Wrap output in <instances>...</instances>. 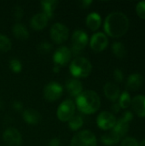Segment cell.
Listing matches in <instances>:
<instances>
[{
	"instance_id": "6da1fadb",
	"label": "cell",
	"mask_w": 145,
	"mask_h": 146,
	"mask_svg": "<svg viewBox=\"0 0 145 146\" xmlns=\"http://www.w3.org/2000/svg\"><path fill=\"white\" fill-rule=\"evenodd\" d=\"M129 19L122 12H112L104 21V31L112 38L122 37L129 29Z\"/></svg>"
},
{
	"instance_id": "7a4b0ae2",
	"label": "cell",
	"mask_w": 145,
	"mask_h": 146,
	"mask_svg": "<svg viewBox=\"0 0 145 146\" xmlns=\"http://www.w3.org/2000/svg\"><path fill=\"white\" fill-rule=\"evenodd\" d=\"M76 106L84 114H94L101 106V99L99 95L94 91H85L76 97Z\"/></svg>"
},
{
	"instance_id": "3957f363",
	"label": "cell",
	"mask_w": 145,
	"mask_h": 146,
	"mask_svg": "<svg viewBox=\"0 0 145 146\" xmlns=\"http://www.w3.org/2000/svg\"><path fill=\"white\" fill-rule=\"evenodd\" d=\"M69 70L71 74L76 79L85 78L90 75L92 70V66L88 59H86L85 57L79 56L74 58L71 62Z\"/></svg>"
},
{
	"instance_id": "277c9868",
	"label": "cell",
	"mask_w": 145,
	"mask_h": 146,
	"mask_svg": "<svg viewBox=\"0 0 145 146\" xmlns=\"http://www.w3.org/2000/svg\"><path fill=\"white\" fill-rule=\"evenodd\" d=\"M70 146H97V138L89 130L80 131L73 136Z\"/></svg>"
},
{
	"instance_id": "5b68a950",
	"label": "cell",
	"mask_w": 145,
	"mask_h": 146,
	"mask_svg": "<svg viewBox=\"0 0 145 146\" xmlns=\"http://www.w3.org/2000/svg\"><path fill=\"white\" fill-rule=\"evenodd\" d=\"M72 54H79L87 45L89 38L87 33L83 30H76L72 35Z\"/></svg>"
},
{
	"instance_id": "8992f818",
	"label": "cell",
	"mask_w": 145,
	"mask_h": 146,
	"mask_svg": "<svg viewBox=\"0 0 145 146\" xmlns=\"http://www.w3.org/2000/svg\"><path fill=\"white\" fill-rule=\"evenodd\" d=\"M69 36L68 28L62 23H55L50 28V38L54 43L60 44L64 43Z\"/></svg>"
},
{
	"instance_id": "52a82bcc",
	"label": "cell",
	"mask_w": 145,
	"mask_h": 146,
	"mask_svg": "<svg viewBox=\"0 0 145 146\" xmlns=\"http://www.w3.org/2000/svg\"><path fill=\"white\" fill-rule=\"evenodd\" d=\"M75 113V104L72 100L67 99L63 101L58 107L56 115L60 121H68Z\"/></svg>"
},
{
	"instance_id": "ba28073f",
	"label": "cell",
	"mask_w": 145,
	"mask_h": 146,
	"mask_svg": "<svg viewBox=\"0 0 145 146\" xmlns=\"http://www.w3.org/2000/svg\"><path fill=\"white\" fill-rule=\"evenodd\" d=\"M133 115L130 111H126L122 117L120 118L118 121H116V123L113 128V131H115L121 138L124 137L129 131L130 127V122L132 121Z\"/></svg>"
},
{
	"instance_id": "9c48e42d",
	"label": "cell",
	"mask_w": 145,
	"mask_h": 146,
	"mask_svg": "<svg viewBox=\"0 0 145 146\" xmlns=\"http://www.w3.org/2000/svg\"><path fill=\"white\" fill-rule=\"evenodd\" d=\"M62 86L55 81L47 84L44 88V97L49 102H54L59 99L62 95Z\"/></svg>"
},
{
	"instance_id": "30bf717a",
	"label": "cell",
	"mask_w": 145,
	"mask_h": 146,
	"mask_svg": "<svg viewBox=\"0 0 145 146\" xmlns=\"http://www.w3.org/2000/svg\"><path fill=\"white\" fill-rule=\"evenodd\" d=\"M72 57L71 50L67 46H61L56 50L53 55V61L56 66L62 67L67 65Z\"/></svg>"
},
{
	"instance_id": "8fae6325",
	"label": "cell",
	"mask_w": 145,
	"mask_h": 146,
	"mask_svg": "<svg viewBox=\"0 0 145 146\" xmlns=\"http://www.w3.org/2000/svg\"><path fill=\"white\" fill-rule=\"evenodd\" d=\"M109 44V39L105 33L98 32L94 33L90 40V46L91 48L96 51L100 52L106 49Z\"/></svg>"
},
{
	"instance_id": "7c38bea8",
	"label": "cell",
	"mask_w": 145,
	"mask_h": 146,
	"mask_svg": "<svg viewBox=\"0 0 145 146\" xmlns=\"http://www.w3.org/2000/svg\"><path fill=\"white\" fill-rule=\"evenodd\" d=\"M116 121V118L112 113L103 111L98 115L97 118V124L98 127H100L103 130H109L114 128Z\"/></svg>"
},
{
	"instance_id": "4fadbf2b",
	"label": "cell",
	"mask_w": 145,
	"mask_h": 146,
	"mask_svg": "<svg viewBox=\"0 0 145 146\" xmlns=\"http://www.w3.org/2000/svg\"><path fill=\"white\" fill-rule=\"evenodd\" d=\"M3 139L9 146H20L22 142V136L16 128L9 127L3 133Z\"/></svg>"
},
{
	"instance_id": "5bb4252c",
	"label": "cell",
	"mask_w": 145,
	"mask_h": 146,
	"mask_svg": "<svg viewBox=\"0 0 145 146\" xmlns=\"http://www.w3.org/2000/svg\"><path fill=\"white\" fill-rule=\"evenodd\" d=\"M144 83L143 76L138 73H134L129 75L127 81H126V88L129 91H138Z\"/></svg>"
},
{
	"instance_id": "9a60e30c",
	"label": "cell",
	"mask_w": 145,
	"mask_h": 146,
	"mask_svg": "<svg viewBox=\"0 0 145 146\" xmlns=\"http://www.w3.org/2000/svg\"><path fill=\"white\" fill-rule=\"evenodd\" d=\"M23 120L29 125H37L41 121V115L34 109H26L22 112Z\"/></svg>"
},
{
	"instance_id": "2e32d148",
	"label": "cell",
	"mask_w": 145,
	"mask_h": 146,
	"mask_svg": "<svg viewBox=\"0 0 145 146\" xmlns=\"http://www.w3.org/2000/svg\"><path fill=\"white\" fill-rule=\"evenodd\" d=\"M134 112L139 117H145V96L138 95L132 100L131 104Z\"/></svg>"
},
{
	"instance_id": "e0dca14e",
	"label": "cell",
	"mask_w": 145,
	"mask_h": 146,
	"mask_svg": "<svg viewBox=\"0 0 145 146\" xmlns=\"http://www.w3.org/2000/svg\"><path fill=\"white\" fill-rule=\"evenodd\" d=\"M66 89L72 97H78L83 91V85L78 79H71L67 80Z\"/></svg>"
},
{
	"instance_id": "ac0fdd59",
	"label": "cell",
	"mask_w": 145,
	"mask_h": 146,
	"mask_svg": "<svg viewBox=\"0 0 145 146\" xmlns=\"http://www.w3.org/2000/svg\"><path fill=\"white\" fill-rule=\"evenodd\" d=\"M104 95L106 98L113 102H115L120 97V88L119 86L112 82H107L103 87Z\"/></svg>"
},
{
	"instance_id": "d6986e66",
	"label": "cell",
	"mask_w": 145,
	"mask_h": 146,
	"mask_svg": "<svg viewBox=\"0 0 145 146\" xmlns=\"http://www.w3.org/2000/svg\"><path fill=\"white\" fill-rule=\"evenodd\" d=\"M48 17L43 13H38L34 15L31 19V27L34 30H42L48 24Z\"/></svg>"
},
{
	"instance_id": "ffe728a7",
	"label": "cell",
	"mask_w": 145,
	"mask_h": 146,
	"mask_svg": "<svg viewBox=\"0 0 145 146\" xmlns=\"http://www.w3.org/2000/svg\"><path fill=\"white\" fill-rule=\"evenodd\" d=\"M12 33L19 40H26L29 38V32L25 25L15 23L12 27Z\"/></svg>"
},
{
	"instance_id": "44dd1931",
	"label": "cell",
	"mask_w": 145,
	"mask_h": 146,
	"mask_svg": "<svg viewBox=\"0 0 145 146\" xmlns=\"http://www.w3.org/2000/svg\"><path fill=\"white\" fill-rule=\"evenodd\" d=\"M41 8L43 9V14H44L48 19H50L53 16L54 10L58 5V1L56 0H44L40 2Z\"/></svg>"
},
{
	"instance_id": "7402d4cb",
	"label": "cell",
	"mask_w": 145,
	"mask_h": 146,
	"mask_svg": "<svg viewBox=\"0 0 145 146\" xmlns=\"http://www.w3.org/2000/svg\"><path fill=\"white\" fill-rule=\"evenodd\" d=\"M85 21H86L87 27L91 31H97L102 24V18L98 13L92 12L87 15Z\"/></svg>"
},
{
	"instance_id": "603a6c76",
	"label": "cell",
	"mask_w": 145,
	"mask_h": 146,
	"mask_svg": "<svg viewBox=\"0 0 145 146\" xmlns=\"http://www.w3.org/2000/svg\"><path fill=\"white\" fill-rule=\"evenodd\" d=\"M121 137L115 132V131H110L105 134H103L101 137V141L103 145L108 146L115 145L116 144H118L121 140Z\"/></svg>"
},
{
	"instance_id": "cb8c5ba5",
	"label": "cell",
	"mask_w": 145,
	"mask_h": 146,
	"mask_svg": "<svg viewBox=\"0 0 145 146\" xmlns=\"http://www.w3.org/2000/svg\"><path fill=\"white\" fill-rule=\"evenodd\" d=\"M111 50H112V52L113 54L117 57V58H124L126 56V48L125 46V44L121 42H115L113 44H112V47H111Z\"/></svg>"
},
{
	"instance_id": "d4e9b609",
	"label": "cell",
	"mask_w": 145,
	"mask_h": 146,
	"mask_svg": "<svg viewBox=\"0 0 145 146\" xmlns=\"http://www.w3.org/2000/svg\"><path fill=\"white\" fill-rule=\"evenodd\" d=\"M84 124V121L81 116L79 115H73L68 121V127L73 131H77L82 127Z\"/></svg>"
},
{
	"instance_id": "484cf974",
	"label": "cell",
	"mask_w": 145,
	"mask_h": 146,
	"mask_svg": "<svg viewBox=\"0 0 145 146\" xmlns=\"http://www.w3.org/2000/svg\"><path fill=\"white\" fill-rule=\"evenodd\" d=\"M118 104L121 109H127L131 105L132 99H131V97H130V94L128 92L125 91L121 93V95H120Z\"/></svg>"
},
{
	"instance_id": "4316f807",
	"label": "cell",
	"mask_w": 145,
	"mask_h": 146,
	"mask_svg": "<svg viewBox=\"0 0 145 146\" xmlns=\"http://www.w3.org/2000/svg\"><path fill=\"white\" fill-rule=\"evenodd\" d=\"M12 44L10 39L3 34H0V51L7 52L11 49Z\"/></svg>"
},
{
	"instance_id": "83f0119b",
	"label": "cell",
	"mask_w": 145,
	"mask_h": 146,
	"mask_svg": "<svg viewBox=\"0 0 145 146\" xmlns=\"http://www.w3.org/2000/svg\"><path fill=\"white\" fill-rule=\"evenodd\" d=\"M9 68L12 72L14 73H20L22 69V64L21 62V61L17 58H12L9 61Z\"/></svg>"
},
{
	"instance_id": "f1b7e54d",
	"label": "cell",
	"mask_w": 145,
	"mask_h": 146,
	"mask_svg": "<svg viewBox=\"0 0 145 146\" xmlns=\"http://www.w3.org/2000/svg\"><path fill=\"white\" fill-rule=\"evenodd\" d=\"M51 50H52V44H50L49 42H45V41L40 43L37 47L38 52L42 55H45V54L50 52Z\"/></svg>"
},
{
	"instance_id": "f546056e",
	"label": "cell",
	"mask_w": 145,
	"mask_h": 146,
	"mask_svg": "<svg viewBox=\"0 0 145 146\" xmlns=\"http://www.w3.org/2000/svg\"><path fill=\"white\" fill-rule=\"evenodd\" d=\"M24 15V10L22 9L21 6L20 5H15L14 6V9H13V16L15 20L17 21H20L21 19H22Z\"/></svg>"
},
{
	"instance_id": "4dcf8cb0",
	"label": "cell",
	"mask_w": 145,
	"mask_h": 146,
	"mask_svg": "<svg viewBox=\"0 0 145 146\" xmlns=\"http://www.w3.org/2000/svg\"><path fill=\"white\" fill-rule=\"evenodd\" d=\"M136 12L141 19L145 20V1L138 3L136 5Z\"/></svg>"
},
{
	"instance_id": "1f68e13d",
	"label": "cell",
	"mask_w": 145,
	"mask_h": 146,
	"mask_svg": "<svg viewBox=\"0 0 145 146\" xmlns=\"http://www.w3.org/2000/svg\"><path fill=\"white\" fill-rule=\"evenodd\" d=\"M113 76H114L115 80L117 83H121V82L124 80V74H123L122 70L120 69V68L115 69L114 74H113Z\"/></svg>"
},
{
	"instance_id": "d6a6232c",
	"label": "cell",
	"mask_w": 145,
	"mask_h": 146,
	"mask_svg": "<svg viewBox=\"0 0 145 146\" xmlns=\"http://www.w3.org/2000/svg\"><path fill=\"white\" fill-rule=\"evenodd\" d=\"M121 146H139V144L133 138H126L122 141Z\"/></svg>"
},
{
	"instance_id": "836d02e7",
	"label": "cell",
	"mask_w": 145,
	"mask_h": 146,
	"mask_svg": "<svg viewBox=\"0 0 145 146\" xmlns=\"http://www.w3.org/2000/svg\"><path fill=\"white\" fill-rule=\"evenodd\" d=\"M12 108L14 110L17 111V112H20L23 109V104L21 101H18V100H15L12 103Z\"/></svg>"
},
{
	"instance_id": "e575fe53",
	"label": "cell",
	"mask_w": 145,
	"mask_h": 146,
	"mask_svg": "<svg viewBox=\"0 0 145 146\" xmlns=\"http://www.w3.org/2000/svg\"><path fill=\"white\" fill-rule=\"evenodd\" d=\"M61 145V141H60V139L59 138H53L50 143H49V146H60Z\"/></svg>"
},
{
	"instance_id": "d590c367",
	"label": "cell",
	"mask_w": 145,
	"mask_h": 146,
	"mask_svg": "<svg viewBox=\"0 0 145 146\" xmlns=\"http://www.w3.org/2000/svg\"><path fill=\"white\" fill-rule=\"evenodd\" d=\"M92 3V1L91 0H83L79 3L80 6L82 8H88L91 4Z\"/></svg>"
},
{
	"instance_id": "8d00e7d4",
	"label": "cell",
	"mask_w": 145,
	"mask_h": 146,
	"mask_svg": "<svg viewBox=\"0 0 145 146\" xmlns=\"http://www.w3.org/2000/svg\"><path fill=\"white\" fill-rule=\"evenodd\" d=\"M111 109H112V110L115 113H118L120 111V110H121V107H120V105H119L118 103H114V104L112 105Z\"/></svg>"
},
{
	"instance_id": "74e56055",
	"label": "cell",
	"mask_w": 145,
	"mask_h": 146,
	"mask_svg": "<svg viewBox=\"0 0 145 146\" xmlns=\"http://www.w3.org/2000/svg\"><path fill=\"white\" fill-rule=\"evenodd\" d=\"M53 72H54V73H59V72H60V67L55 65V66L53 67Z\"/></svg>"
},
{
	"instance_id": "f35d334b",
	"label": "cell",
	"mask_w": 145,
	"mask_h": 146,
	"mask_svg": "<svg viewBox=\"0 0 145 146\" xmlns=\"http://www.w3.org/2000/svg\"><path fill=\"white\" fill-rule=\"evenodd\" d=\"M139 146H145V139L144 140V141H142V142H141V144L139 145Z\"/></svg>"
},
{
	"instance_id": "ab89813d",
	"label": "cell",
	"mask_w": 145,
	"mask_h": 146,
	"mask_svg": "<svg viewBox=\"0 0 145 146\" xmlns=\"http://www.w3.org/2000/svg\"><path fill=\"white\" fill-rule=\"evenodd\" d=\"M3 108V102L0 100V109H2Z\"/></svg>"
}]
</instances>
